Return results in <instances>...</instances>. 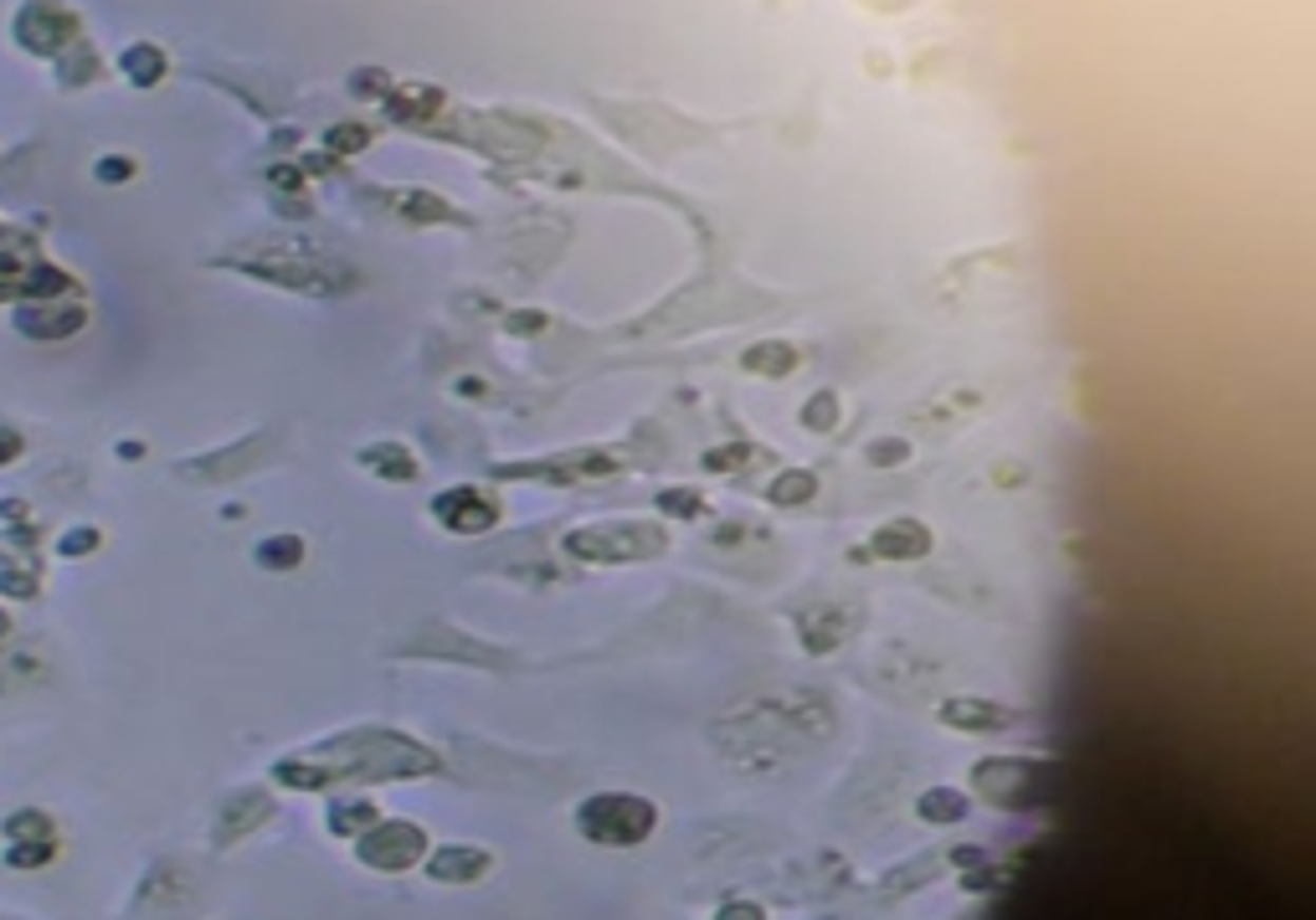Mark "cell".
I'll return each instance as SVG.
<instances>
[{"instance_id": "obj_1", "label": "cell", "mask_w": 1316, "mask_h": 920, "mask_svg": "<svg viewBox=\"0 0 1316 920\" xmlns=\"http://www.w3.org/2000/svg\"><path fill=\"white\" fill-rule=\"evenodd\" d=\"M438 756L422 741H406L392 730H356L335 746H324L304 761H283L279 782L293 787H335V782H370V777H417L433 771Z\"/></svg>"}, {"instance_id": "obj_20", "label": "cell", "mask_w": 1316, "mask_h": 920, "mask_svg": "<svg viewBox=\"0 0 1316 920\" xmlns=\"http://www.w3.org/2000/svg\"><path fill=\"white\" fill-rule=\"evenodd\" d=\"M376 823V807L370 802H350V807H335V828L340 833H365Z\"/></svg>"}, {"instance_id": "obj_8", "label": "cell", "mask_w": 1316, "mask_h": 920, "mask_svg": "<svg viewBox=\"0 0 1316 920\" xmlns=\"http://www.w3.org/2000/svg\"><path fill=\"white\" fill-rule=\"evenodd\" d=\"M870 551H875L879 560H920L931 551V530L920 520H905V515H900V520H884L875 535H870Z\"/></svg>"}, {"instance_id": "obj_22", "label": "cell", "mask_w": 1316, "mask_h": 920, "mask_svg": "<svg viewBox=\"0 0 1316 920\" xmlns=\"http://www.w3.org/2000/svg\"><path fill=\"white\" fill-rule=\"evenodd\" d=\"M78 324H82V314L73 309V314H52V320H37V314H26V320H21V329H26V334H62V329H78Z\"/></svg>"}, {"instance_id": "obj_3", "label": "cell", "mask_w": 1316, "mask_h": 920, "mask_svg": "<svg viewBox=\"0 0 1316 920\" xmlns=\"http://www.w3.org/2000/svg\"><path fill=\"white\" fill-rule=\"evenodd\" d=\"M659 823V807L633 792H597L576 807V828L592 843H643Z\"/></svg>"}, {"instance_id": "obj_10", "label": "cell", "mask_w": 1316, "mask_h": 920, "mask_svg": "<svg viewBox=\"0 0 1316 920\" xmlns=\"http://www.w3.org/2000/svg\"><path fill=\"white\" fill-rule=\"evenodd\" d=\"M941 721L957 725V730H1003L1013 721L1008 705H993V699H947L941 705Z\"/></svg>"}, {"instance_id": "obj_11", "label": "cell", "mask_w": 1316, "mask_h": 920, "mask_svg": "<svg viewBox=\"0 0 1316 920\" xmlns=\"http://www.w3.org/2000/svg\"><path fill=\"white\" fill-rule=\"evenodd\" d=\"M433 880H442V884H463V880H479L483 869H489V854L483 848H442V854H433Z\"/></svg>"}, {"instance_id": "obj_2", "label": "cell", "mask_w": 1316, "mask_h": 920, "mask_svg": "<svg viewBox=\"0 0 1316 920\" xmlns=\"http://www.w3.org/2000/svg\"><path fill=\"white\" fill-rule=\"evenodd\" d=\"M669 535L659 520H592L566 535V551L592 566H628V560L664 556Z\"/></svg>"}, {"instance_id": "obj_14", "label": "cell", "mask_w": 1316, "mask_h": 920, "mask_svg": "<svg viewBox=\"0 0 1316 920\" xmlns=\"http://www.w3.org/2000/svg\"><path fill=\"white\" fill-rule=\"evenodd\" d=\"M798 622H802V643H807V653H828V648L848 633V628H838V622H843L838 612H807V617H798Z\"/></svg>"}, {"instance_id": "obj_26", "label": "cell", "mask_w": 1316, "mask_h": 920, "mask_svg": "<svg viewBox=\"0 0 1316 920\" xmlns=\"http://www.w3.org/2000/svg\"><path fill=\"white\" fill-rule=\"evenodd\" d=\"M129 170H134L129 160H98V180H114V186H119V180H129Z\"/></svg>"}, {"instance_id": "obj_7", "label": "cell", "mask_w": 1316, "mask_h": 920, "mask_svg": "<svg viewBox=\"0 0 1316 920\" xmlns=\"http://www.w3.org/2000/svg\"><path fill=\"white\" fill-rule=\"evenodd\" d=\"M68 32H73L68 5H46V0H37V5H26V11L16 16V37L26 41L32 52H57Z\"/></svg>"}, {"instance_id": "obj_5", "label": "cell", "mask_w": 1316, "mask_h": 920, "mask_svg": "<svg viewBox=\"0 0 1316 920\" xmlns=\"http://www.w3.org/2000/svg\"><path fill=\"white\" fill-rule=\"evenodd\" d=\"M422 828L417 823H381V828H365V839L356 843L360 864H370V869H386V875H397V869H412L417 859H422Z\"/></svg>"}, {"instance_id": "obj_17", "label": "cell", "mask_w": 1316, "mask_h": 920, "mask_svg": "<svg viewBox=\"0 0 1316 920\" xmlns=\"http://www.w3.org/2000/svg\"><path fill=\"white\" fill-rule=\"evenodd\" d=\"M961 812H967V798L947 792V787H936V792L920 798V818H931V823H957Z\"/></svg>"}, {"instance_id": "obj_28", "label": "cell", "mask_w": 1316, "mask_h": 920, "mask_svg": "<svg viewBox=\"0 0 1316 920\" xmlns=\"http://www.w3.org/2000/svg\"><path fill=\"white\" fill-rule=\"evenodd\" d=\"M720 920H761V911H757V905H725Z\"/></svg>"}, {"instance_id": "obj_16", "label": "cell", "mask_w": 1316, "mask_h": 920, "mask_svg": "<svg viewBox=\"0 0 1316 920\" xmlns=\"http://www.w3.org/2000/svg\"><path fill=\"white\" fill-rule=\"evenodd\" d=\"M838 422V397L834 391H813V397L802 401V427L807 433H828Z\"/></svg>"}, {"instance_id": "obj_12", "label": "cell", "mask_w": 1316, "mask_h": 920, "mask_svg": "<svg viewBox=\"0 0 1316 920\" xmlns=\"http://www.w3.org/2000/svg\"><path fill=\"white\" fill-rule=\"evenodd\" d=\"M793 365H798V350L787 340H761L741 356V370H751V376H787Z\"/></svg>"}, {"instance_id": "obj_29", "label": "cell", "mask_w": 1316, "mask_h": 920, "mask_svg": "<svg viewBox=\"0 0 1316 920\" xmlns=\"http://www.w3.org/2000/svg\"><path fill=\"white\" fill-rule=\"evenodd\" d=\"M0 633H5V617H0Z\"/></svg>"}, {"instance_id": "obj_18", "label": "cell", "mask_w": 1316, "mask_h": 920, "mask_svg": "<svg viewBox=\"0 0 1316 920\" xmlns=\"http://www.w3.org/2000/svg\"><path fill=\"white\" fill-rule=\"evenodd\" d=\"M160 68H165V57L155 46H129V57H123V73L134 82H155L160 78Z\"/></svg>"}, {"instance_id": "obj_21", "label": "cell", "mask_w": 1316, "mask_h": 920, "mask_svg": "<svg viewBox=\"0 0 1316 920\" xmlns=\"http://www.w3.org/2000/svg\"><path fill=\"white\" fill-rule=\"evenodd\" d=\"M370 145V129H360V123H340V129H329V150H340V155H356Z\"/></svg>"}, {"instance_id": "obj_15", "label": "cell", "mask_w": 1316, "mask_h": 920, "mask_svg": "<svg viewBox=\"0 0 1316 920\" xmlns=\"http://www.w3.org/2000/svg\"><path fill=\"white\" fill-rule=\"evenodd\" d=\"M299 560H304V540L299 535H273V540L258 545V566H268V571H288Z\"/></svg>"}, {"instance_id": "obj_4", "label": "cell", "mask_w": 1316, "mask_h": 920, "mask_svg": "<svg viewBox=\"0 0 1316 920\" xmlns=\"http://www.w3.org/2000/svg\"><path fill=\"white\" fill-rule=\"evenodd\" d=\"M623 458L602 453V447H581V453H560V458H540V463H504V479H540V483H576V479H602L617 474Z\"/></svg>"}, {"instance_id": "obj_19", "label": "cell", "mask_w": 1316, "mask_h": 920, "mask_svg": "<svg viewBox=\"0 0 1316 920\" xmlns=\"http://www.w3.org/2000/svg\"><path fill=\"white\" fill-rule=\"evenodd\" d=\"M659 510L674 515V520H694V515H705V499H700L694 488H664V494H659Z\"/></svg>"}, {"instance_id": "obj_27", "label": "cell", "mask_w": 1316, "mask_h": 920, "mask_svg": "<svg viewBox=\"0 0 1316 920\" xmlns=\"http://www.w3.org/2000/svg\"><path fill=\"white\" fill-rule=\"evenodd\" d=\"M68 556H82V551H93V530H78V535H68V545H62Z\"/></svg>"}, {"instance_id": "obj_24", "label": "cell", "mask_w": 1316, "mask_h": 920, "mask_svg": "<svg viewBox=\"0 0 1316 920\" xmlns=\"http://www.w3.org/2000/svg\"><path fill=\"white\" fill-rule=\"evenodd\" d=\"M905 458H911L905 442H875V447H870V463H879V468H895V463H905Z\"/></svg>"}, {"instance_id": "obj_25", "label": "cell", "mask_w": 1316, "mask_h": 920, "mask_svg": "<svg viewBox=\"0 0 1316 920\" xmlns=\"http://www.w3.org/2000/svg\"><path fill=\"white\" fill-rule=\"evenodd\" d=\"M350 88H360V98H386L392 78H386V73H365V68H360L356 78H350Z\"/></svg>"}, {"instance_id": "obj_23", "label": "cell", "mask_w": 1316, "mask_h": 920, "mask_svg": "<svg viewBox=\"0 0 1316 920\" xmlns=\"http://www.w3.org/2000/svg\"><path fill=\"white\" fill-rule=\"evenodd\" d=\"M746 453H751V447H710V453H705V463H710L716 474H730V468H741V463H746Z\"/></svg>"}, {"instance_id": "obj_13", "label": "cell", "mask_w": 1316, "mask_h": 920, "mask_svg": "<svg viewBox=\"0 0 1316 920\" xmlns=\"http://www.w3.org/2000/svg\"><path fill=\"white\" fill-rule=\"evenodd\" d=\"M818 494V474L813 468H782L771 479V504H813Z\"/></svg>"}, {"instance_id": "obj_9", "label": "cell", "mask_w": 1316, "mask_h": 920, "mask_svg": "<svg viewBox=\"0 0 1316 920\" xmlns=\"http://www.w3.org/2000/svg\"><path fill=\"white\" fill-rule=\"evenodd\" d=\"M360 468H370V474H381V479H392V483H412L422 474L417 453L406 442H370V447H360Z\"/></svg>"}, {"instance_id": "obj_6", "label": "cell", "mask_w": 1316, "mask_h": 920, "mask_svg": "<svg viewBox=\"0 0 1316 920\" xmlns=\"http://www.w3.org/2000/svg\"><path fill=\"white\" fill-rule=\"evenodd\" d=\"M433 520L442 530H453V535H483L489 524L499 520V504L474 488V483H458V488H442L438 499H433Z\"/></svg>"}]
</instances>
